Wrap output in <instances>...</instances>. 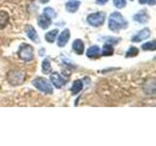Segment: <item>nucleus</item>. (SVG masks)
<instances>
[{
	"mask_svg": "<svg viewBox=\"0 0 156 146\" xmlns=\"http://www.w3.org/2000/svg\"><path fill=\"white\" fill-rule=\"evenodd\" d=\"M127 24L128 23H127L126 19L123 18V16H122L120 13L114 12L110 15L109 21H108V28L111 31L118 32L120 29L126 28Z\"/></svg>",
	"mask_w": 156,
	"mask_h": 146,
	"instance_id": "f257e3e1",
	"label": "nucleus"
},
{
	"mask_svg": "<svg viewBox=\"0 0 156 146\" xmlns=\"http://www.w3.org/2000/svg\"><path fill=\"white\" fill-rule=\"evenodd\" d=\"M26 80V72L23 70H11L7 74V81L12 86L21 85Z\"/></svg>",
	"mask_w": 156,
	"mask_h": 146,
	"instance_id": "f03ea898",
	"label": "nucleus"
},
{
	"mask_svg": "<svg viewBox=\"0 0 156 146\" xmlns=\"http://www.w3.org/2000/svg\"><path fill=\"white\" fill-rule=\"evenodd\" d=\"M18 56L23 61H30L33 60V48L29 44L23 43L19 48Z\"/></svg>",
	"mask_w": 156,
	"mask_h": 146,
	"instance_id": "7ed1b4c3",
	"label": "nucleus"
},
{
	"mask_svg": "<svg viewBox=\"0 0 156 146\" xmlns=\"http://www.w3.org/2000/svg\"><path fill=\"white\" fill-rule=\"evenodd\" d=\"M31 84L35 87L37 90L45 92L47 95H51L53 92V88L51 84L46 79H44V78H41V77L36 78V79H34L31 82Z\"/></svg>",
	"mask_w": 156,
	"mask_h": 146,
	"instance_id": "20e7f679",
	"label": "nucleus"
},
{
	"mask_svg": "<svg viewBox=\"0 0 156 146\" xmlns=\"http://www.w3.org/2000/svg\"><path fill=\"white\" fill-rule=\"evenodd\" d=\"M105 19V14L104 12H97L89 15L87 18V22L92 26L99 27L104 24Z\"/></svg>",
	"mask_w": 156,
	"mask_h": 146,
	"instance_id": "39448f33",
	"label": "nucleus"
},
{
	"mask_svg": "<svg viewBox=\"0 0 156 146\" xmlns=\"http://www.w3.org/2000/svg\"><path fill=\"white\" fill-rule=\"evenodd\" d=\"M149 36H150V29L145 27L144 29H141L140 31H139L135 36L132 37V41L133 42H140V41L145 40V39H147Z\"/></svg>",
	"mask_w": 156,
	"mask_h": 146,
	"instance_id": "423d86ee",
	"label": "nucleus"
},
{
	"mask_svg": "<svg viewBox=\"0 0 156 146\" xmlns=\"http://www.w3.org/2000/svg\"><path fill=\"white\" fill-rule=\"evenodd\" d=\"M50 80L57 89H61V88L65 85V80H63V78L58 74V72L52 73L50 76Z\"/></svg>",
	"mask_w": 156,
	"mask_h": 146,
	"instance_id": "0eeeda50",
	"label": "nucleus"
},
{
	"mask_svg": "<svg viewBox=\"0 0 156 146\" xmlns=\"http://www.w3.org/2000/svg\"><path fill=\"white\" fill-rule=\"evenodd\" d=\"M69 37H70V32L68 29H65L62 33L61 35L58 36V47H65L68 40H69Z\"/></svg>",
	"mask_w": 156,
	"mask_h": 146,
	"instance_id": "6e6552de",
	"label": "nucleus"
},
{
	"mask_svg": "<svg viewBox=\"0 0 156 146\" xmlns=\"http://www.w3.org/2000/svg\"><path fill=\"white\" fill-rule=\"evenodd\" d=\"M51 23H52V19L44 13L38 18V24L42 29H47L51 26Z\"/></svg>",
	"mask_w": 156,
	"mask_h": 146,
	"instance_id": "1a4fd4ad",
	"label": "nucleus"
},
{
	"mask_svg": "<svg viewBox=\"0 0 156 146\" xmlns=\"http://www.w3.org/2000/svg\"><path fill=\"white\" fill-rule=\"evenodd\" d=\"M26 33H27V37L30 39L31 41L35 42V43H38L39 41H40V39H39V37H38V34L36 33V30L34 29L33 26H27V27H26Z\"/></svg>",
	"mask_w": 156,
	"mask_h": 146,
	"instance_id": "9d476101",
	"label": "nucleus"
},
{
	"mask_svg": "<svg viewBox=\"0 0 156 146\" xmlns=\"http://www.w3.org/2000/svg\"><path fill=\"white\" fill-rule=\"evenodd\" d=\"M133 19H134V21L138 22L140 23H145L146 22L148 21L149 17H148L147 13H146V11L144 9V10H141L140 12L136 13L135 16L133 17Z\"/></svg>",
	"mask_w": 156,
	"mask_h": 146,
	"instance_id": "9b49d317",
	"label": "nucleus"
},
{
	"mask_svg": "<svg viewBox=\"0 0 156 146\" xmlns=\"http://www.w3.org/2000/svg\"><path fill=\"white\" fill-rule=\"evenodd\" d=\"M86 55L89 58H97L101 56V49L99 46H92L87 50Z\"/></svg>",
	"mask_w": 156,
	"mask_h": 146,
	"instance_id": "f8f14e48",
	"label": "nucleus"
},
{
	"mask_svg": "<svg viewBox=\"0 0 156 146\" xmlns=\"http://www.w3.org/2000/svg\"><path fill=\"white\" fill-rule=\"evenodd\" d=\"M72 49L77 55H82L84 53V43L80 39H76L72 44Z\"/></svg>",
	"mask_w": 156,
	"mask_h": 146,
	"instance_id": "ddd939ff",
	"label": "nucleus"
},
{
	"mask_svg": "<svg viewBox=\"0 0 156 146\" xmlns=\"http://www.w3.org/2000/svg\"><path fill=\"white\" fill-rule=\"evenodd\" d=\"M80 6L79 1H69L66 4V9L69 13H75Z\"/></svg>",
	"mask_w": 156,
	"mask_h": 146,
	"instance_id": "4468645a",
	"label": "nucleus"
},
{
	"mask_svg": "<svg viewBox=\"0 0 156 146\" xmlns=\"http://www.w3.org/2000/svg\"><path fill=\"white\" fill-rule=\"evenodd\" d=\"M82 89H83V82L81 80H76V81L73 82L72 87H71L70 90H71L72 95L75 96V95L78 94V92H80Z\"/></svg>",
	"mask_w": 156,
	"mask_h": 146,
	"instance_id": "2eb2a0df",
	"label": "nucleus"
},
{
	"mask_svg": "<svg viewBox=\"0 0 156 146\" xmlns=\"http://www.w3.org/2000/svg\"><path fill=\"white\" fill-rule=\"evenodd\" d=\"M9 21V15L5 11H0V30L7 26Z\"/></svg>",
	"mask_w": 156,
	"mask_h": 146,
	"instance_id": "dca6fc26",
	"label": "nucleus"
},
{
	"mask_svg": "<svg viewBox=\"0 0 156 146\" xmlns=\"http://www.w3.org/2000/svg\"><path fill=\"white\" fill-rule=\"evenodd\" d=\"M113 47L111 46V44H105L104 47L101 49V55L105 56V57H108V56H112L113 55Z\"/></svg>",
	"mask_w": 156,
	"mask_h": 146,
	"instance_id": "f3484780",
	"label": "nucleus"
},
{
	"mask_svg": "<svg viewBox=\"0 0 156 146\" xmlns=\"http://www.w3.org/2000/svg\"><path fill=\"white\" fill-rule=\"evenodd\" d=\"M58 29H53V30H51V31H49L48 33H46V34H45V39H46V41H48L49 43L55 42L56 37H57V35H58Z\"/></svg>",
	"mask_w": 156,
	"mask_h": 146,
	"instance_id": "a211bd4d",
	"label": "nucleus"
},
{
	"mask_svg": "<svg viewBox=\"0 0 156 146\" xmlns=\"http://www.w3.org/2000/svg\"><path fill=\"white\" fill-rule=\"evenodd\" d=\"M52 71V66H51V63L50 61L48 58H45L42 62V72L44 74H50Z\"/></svg>",
	"mask_w": 156,
	"mask_h": 146,
	"instance_id": "6ab92c4d",
	"label": "nucleus"
},
{
	"mask_svg": "<svg viewBox=\"0 0 156 146\" xmlns=\"http://www.w3.org/2000/svg\"><path fill=\"white\" fill-rule=\"evenodd\" d=\"M156 48V43H155V40H152L150 42H147L144 44L143 46H141V49L144 51H154Z\"/></svg>",
	"mask_w": 156,
	"mask_h": 146,
	"instance_id": "aec40b11",
	"label": "nucleus"
},
{
	"mask_svg": "<svg viewBox=\"0 0 156 146\" xmlns=\"http://www.w3.org/2000/svg\"><path fill=\"white\" fill-rule=\"evenodd\" d=\"M139 55V49L136 47H131L126 53V57H134Z\"/></svg>",
	"mask_w": 156,
	"mask_h": 146,
	"instance_id": "412c9836",
	"label": "nucleus"
},
{
	"mask_svg": "<svg viewBox=\"0 0 156 146\" xmlns=\"http://www.w3.org/2000/svg\"><path fill=\"white\" fill-rule=\"evenodd\" d=\"M44 14L47 15V16H48V17H50L51 19L57 17V13L55 12V10L52 9V8H50V7H47V8L44 9Z\"/></svg>",
	"mask_w": 156,
	"mask_h": 146,
	"instance_id": "4be33fe9",
	"label": "nucleus"
},
{
	"mask_svg": "<svg viewBox=\"0 0 156 146\" xmlns=\"http://www.w3.org/2000/svg\"><path fill=\"white\" fill-rule=\"evenodd\" d=\"M113 4L116 8L122 9L126 6V0H113Z\"/></svg>",
	"mask_w": 156,
	"mask_h": 146,
	"instance_id": "5701e85b",
	"label": "nucleus"
},
{
	"mask_svg": "<svg viewBox=\"0 0 156 146\" xmlns=\"http://www.w3.org/2000/svg\"><path fill=\"white\" fill-rule=\"evenodd\" d=\"M155 2H156V0H139L140 4H148V5H151V6L155 5Z\"/></svg>",
	"mask_w": 156,
	"mask_h": 146,
	"instance_id": "b1692460",
	"label": "nucleus"
},
{
	"mask_svg": "<svg viewBox=\"0 0 156 146\" xmlns=\"http://www.w3.org/2000/svg\"><path fill=\"white\" fill-rule=\"evenodd\" d=\"M108 0H96V3L98 5H105Z\"/></svg>",
	"mask_w": 156,
	"mask_h": 146,
	"instance_id": "393cba45",
	"label": "nucleus"
},
{
	"mask_svg": "<svg viewBox=\"0 0 156 146\" xmlns=\"http://www.w3.org/2000/svg\"><path fill=\"white\" fill-rule=\"evenodd\" d=\"M42 4H45V3H47V2H49V0H39Z\"/></svg>",
	"mask_w": 156,
	"mask_h": 146,
	"instance_id": "a878e982",
	"label": "nucleus"
}]
</instances>
